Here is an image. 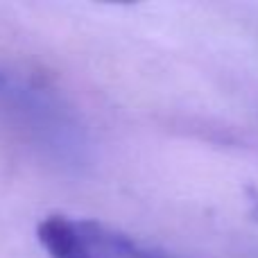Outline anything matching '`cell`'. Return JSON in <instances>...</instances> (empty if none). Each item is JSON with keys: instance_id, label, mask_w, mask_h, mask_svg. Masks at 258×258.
<instances>
[{"instance_id": "cell-1", "label": "cell", "mask_w": 258, "mask_h": 258, "mask_svg": "<svg viewBox=\"0 0 258 258\" xmlns=\"http://www.w3.org/2000/svg\"><path fill=\"white\" fill-rule=\"evenodd\" d=\"M36 240L48 258H165L109 224L63 213L45 215Z\"/></svg>"}, {"instance_id": "cell-2", "label": "cell", "mask_w": 258, "mask_h": 258, "mask_svg": "<svg viewBox=\"0 0 258 258\" xmlns=\"http://www.w3.org/2000/svg\"><path fill=\"white\" fill-rule=\"evenodd\" d=\"M245 202H247V211H249V215L258 222V188L256 186L245 188Z\"/></svg>"}]
</instances>
